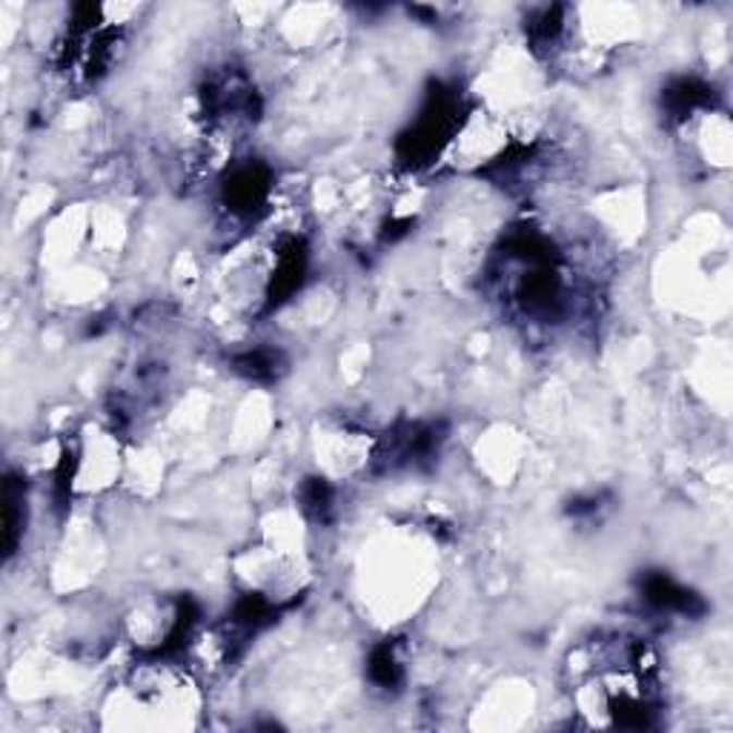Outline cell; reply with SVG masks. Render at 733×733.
Listing matches in <instances>:
<instances>
[{"mask_svg":"<svg viewBox=\"0 0 733 733\" xmlns=\"http://www.w3.org/2000/svg\"><path fill=\"white\" fill-rule=\"evenodd\" d=\"M235 370L255 381H276L281 372V353L276 350H253L235 358Z\"/></svg>","mask_w":733,"mask_h":733,"instance_id":"cell-7","label":"cell"},{"mask_svg":"<svg viewBox=\"0 0 733 733\" xmlns=\"http://www.w3.org/2000/svg\"><path fill=\"white\" fill-rule=\"evenodd\" d=\"M302 510L309 518L316 522H325L332 510V490L325 479H307L302 485Z\"/></svg>","mask_w":733,"mask_h":733,"instance_id":"cell-9","label":"cell"},{"mask_svg":"<svg viewBox=\"0 0 733 733\" xmlns=\"http://www.w3.org/2000/svg\"><path fill=\"white\" fill-rule=\"evenodd\" d=\"M710 98H713V89L696 77H682L676 84H671L662 93V107L664 112L676 121H682L685 115H691L694 109L708 107Z\"/></svg>","mask_w":733,"mask_h":733,"instance_id":"cell-5","label":"cell"},{"mask_svg":"<svg viewBox=\"0 0 733 733\" xmlns=\"http://www.w3.org/2000/svg\"><path fill=\"white\" fill-rule=\"evenodd\" d=\"M3 510H7V557H12L17 548V536H21V527H24V485L9 476L7 485H3Z\"/></svg>","mask_w":733,"mask_h":733,"instance_id":"cell-6","label":"cell"},{"mask_svg":"<svg viewBox=\"0 0 733 733\" xmlns=\"http://www.w3.org/2000/svg\"><path fill=\"white\" fill-rule=\"evenodd\" d=\"M455 112H459V103H455L453 95L436 86V93H430V98H427L416 126H410L399 141V147H395L399 158L410 167H418V163L430 161L432 155H439L444 141L455 130V118H459Z\"/></svg>","mask_w":733,"mask_h":733,"instance_id":"cell-1","label":"cell"},{"mask_svg":"<svg viewBox=\"0 0 733 733\" xmlns=\"http://www.w3.org/2000/svg\"><path fill=\"white\" fill-rule=\"evenodd\" d=\"M642 599L657 610H671V613H682V616H703L705 602L696 594L685 590L682 585L664 576V573H648L642 579Z\"/></svg>","mask_w":733,"mask_h":733,"instance_id":"cell-3","label":"cell"},{"mask_svg":"<svg viewBox=\"0 0 733 733\" xmlns=\"http://www.w3.org/2000/svg\"><path fill=\"white\" fill-rule=\"evenodd\" d=\"M270 195V170L264 163H244L227 178L224 201L239 216H253Z\"/></svg>","mask_w":733,"mask_h":733,"instance_id":"cell-2","label":"cell"},{"mask_svg":"<svg viewBox=\"0 0 733 733\" xmlns=\"http://www.w3.org/2000/svg\"><path fill=\"white\" fill-rule=\"evenodd\" d=\"M370 680L379 687H387V691L402 682V664H399V657H395V650L390 642H384V645H379V648L372 650Z\"/></svg>","mask_w":733,"mask_h":733,"instance_id":"cell-8","label":"cell"},{"mask_svg":"<svg viewBox=\"0 0 733 733\" xmlns=\"http://www.w3.org/2000/svg\"><path fill=\"white\" fill-rule=\"evenodd\" d=\"M304 267H307V253H304L302 241H290L279 255V270L272 276L270 284V302H284L286 295H293L304 279Z\"/></svg>","mask_w":733,"mask_h":733,"instance_id":"cell-4","label":"cell"}]
</instances>
